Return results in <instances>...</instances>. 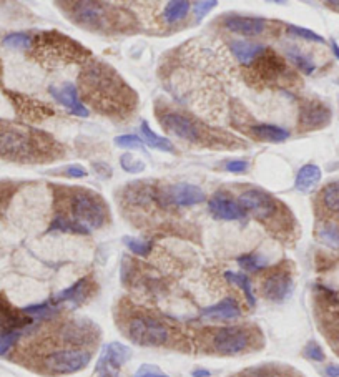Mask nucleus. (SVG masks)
Masks as SVG:
<instances>
[{
	"label": "nucleus",
	"instance_id": "nucleus-1",
	"mask_svg": "<svg viewBox=\"0 0 339 377\" xmlns=\"http://www.w3.org/2000/svg\"><path fill=\"white\" fill-rule=\"evenodd\" d=\"M83 100L101 115L128 116L137 106V93L128 87L118 72L104 62L88 63L80 77Z\"/></svg>",
	"mask_w": 339,
	"mask_h": 377
},
{
	"label": "nucleus",
	"instance_id": "nucleus-2",
	"mask_svg": "<svg viewBox=\"0 0 339 377\" xmlns=\"http://www.w3.org/2000/svg\"><path fill=\"white\" fill-rule=\"evenodd\" d=\"M57 143L39 130L0 123V158L16 163H44L58 158Z\"/></svg>",
	"mask_w": 339,
	"mask_h": 377
},
{
	"label": "nucleus",
	"instance_id": "nucleus-3",
	"mask_svg": "<svg viewBox=\"0 0 339 377\" xmlns=\"http://www.w3.org/2000/svg\"><path fill=\"white\" fill-rule=\"evenodd\" d=\"M65 12L73 23L100 34H118L132 25V16L118 7L101 2H65Z\"/></svg>",
	"mask_w": 339,
	"mask_h": 377
},
{
	"label": "nucleus",
	"instance_id": "nucleus-4",
	"mask_svg": "<svg viewBox=\"0 0 339 377\" xmlns=\"http://www.w3.org/2000/svg\"><path fill=\"white\" fill-rule=\"evenodd\" d=\"M63 204L67 208L58 215L87 228L90 233L104 228L110 220V211L105 199L90 190H68V193H63Z\"/></svg>",
	"mask_w": 339,
	"mask_h": 377
},
{
	"label": "nucleus",
	"instance_id": "nucleus-5",
	"mask_svg": "<svg viewBox=\"0 0 339 377\" xmlns=\"http://www.w3.org/2000/svg\"><path fill=\"white\" fill-rule=\"evenodd\" d=\"M35 44V49L42 52V57L45 60H52V62L65 63L68 60H78L87 58L88 54L82 45L73 42L68 37H65L58 32H45L40 34L35 39H32V45Z\"/></svg>",
	"mask_w": 339,
	"mask_h": 377
},
{
	"label": "nucleus",
	"instance_id": "nucleus-6",
	"mask_svg": "<svg viewBox=\"0 0 339 377\" xmlns=\"http://www.w3.org/2000/svg\"><path fill=\"white\" fill-rule=\"evenodd\" d=\"M238 202L246 209V213L252 215L259 223L276 225V223L283 221V213H285L283 208L285 206L268 192H263L259 188L246 190V192L240 194Z\"/></svg>",
	"mask_w": 339,
	"mask_h": 377
},
{
	"label": "nucleus",
	"instance_id": "nucleus-7",
	"mask_svg": "<svg viewBox=\"0 0 339 377\" xmlns=\"http://www.w3.org/2000/svg\"><path fill=\"white\" fill-rule=\"evenodd\" d=\"M127 336L137 346L160 347L168 342L170 333L161 321L147 314H138L128 321Z\"/></svg>",
	"mask_w": 339,
	"mask_h": 377
},
{
	"label": "nucleus",
	"instance_id": "nucleus-8",
	"mask_svg": "<svg viewBox=\"0 0 339 377\" xmlns=\"http://www.w3.org/2000/svg\"><path fill=\"white\" fill-rule=\"evenodd\" d=\"M161 127L175 137L185 140L188 143H202L208 140V130L202 123L192 118L190 115L180 113L175 110H161L160 115Z\"/></svg>",
	"mask_w": 339,
	"mask_h": 377
},
{
	"label": "nucleus",
	"instance_id": "nucleus-9",
	"mask_svg": "<svg viewBox=\"0 0 339 377\" xmlns=\"http://www.w3.org/2000/svg\"><path fill=\"white\" fill-rule=\"evenodd\" d=\"M92 361V352L85 349H58L45 356L44 366L54 376L75 374L85 369Z\"/></svg>",
	"mask_w": 339,
	"mask_h": 377
},
{
	"label": "nucleus",
	"instance_id": "nucleus-10",
	"mask_svg": "<svg viewBox=\"0 0 339 377\" xmlns=\"http://www.w3.org/2000/svg\"><path fill=\"white\" fill-rule=\"evenodd\" d=\"M252 65V75L257 77L259 82L268 83V85H281L283 82L290 80L291 77L285 60L268 49Z\"/></svg>",
	"mask_w": 339,
	"mask_h": 377
},
{
	"label": "nucleus",
	"instance_id": "nucleus-11",
	"mask_svg": "<svg viewBox=\"0 0 339 377\" xmlns=\"http://www.w3.org/2000/svg\"><path fill=\"white\" fill-rule=\"evenodd\" d=\"M213 349L221 356H236L245 352L252 344V336L240 326H226L218 329L211 339Z\"/></svg>",
	"mask_w": 339,
	"mask_h": 377
},
{
	"label": "nucleus",
	"instance_id": "nucleus-12",
	"mask_svg": "<svg viewBox=\"0 0 339 377\" xmlns=\"http://www.w3.org/2000/svg\"><path fill=\"white\" fill-rule=\"evenodd\" d=\"M132 357V351L122 342L105 344L97 362V374L99 377H118V371Z\"/></svg>",
	"mask_w": 339,
	"mask_h": 377
},
{
	"label": "nucleus",
	"instance_id": "nucleus-13",
	"mask_svg": "<svg viewBox=\"0 0 339 377\" xmlns=\"http://www.w3.org/2000/svg\"><path fill=\"white\" fill-rule=\"evenodd\" d=\"M99 336H100L99 328H97L92 321L87 319L68 321V323L62 328V331H60L62 341L70 344V346H73L75 349H82L85 346H90V344H95Z\"/></svg>",
	"mask_w": 339,
	"mask_h": 377
},
{
	"label": "nucleus",
	"instance_id": "nucleus-14",
	"mask_svg": "<svg viewBox=\"0 0 339 377\" xmlns=\"http://www.w3.org/2000/svg\"><path fill=\"white\" fill-rule=\"evenodd\" d=\"M161 204H173V206L188 208L195 204H202L207 199V194L197 185L190 183H176L158 194Z\"/></svg>",
	"mask_w": 339,
	"mask_h": 377
},
{
	"label": "nucleus",
	"instance_id": "nucleus-15",
	"mask_svg": "<svg viewBox=\"0 0 339 377\" xmlns=\"http://www.w3.org/2000/svg\"><path fill=\"white\" fill-rule=\"evenodd\" d=\"M208 208L213 218L221 221H243L248 218V213L240 202L230 198L226 193H216L208 203Z\"/></svg>",
	"mask_w": 339,
	"mask_h": 377
},
{
	"label": "nucleus",
	"instance_id": "nucleus-16",
	"mask_svg": "<svg viewBox=\"0 0 339 377\" xmlns=\"http://www.w3.org/2000/svg\"><path fill=\"white\" fill-rule=\"evenodd\" d=\"M331 122V110L321 101L308 100L300 109L301 130H319Z\"/></svg>",
	"mask_w": 339,
	"mask_h": 377
},
{
	"label": "nucleus",
	"instance_id": "nucleus-17",
	"mask_svg": "<svg viewBox=\"0 0 339 377\" xmlns=\"http://www.w3.org/2000/svg\"><path fill=\"white\" fill-rule=\"evenodd\" d=\"M263 296L268 301L283 302L291 296L292 292V278L288 271H275L264 278L261 286Z\"/></svg>",
	"mask_w": 339,
	"mask_h": 377
},
{
	"label": "nucleus",
	"instance_id": "nucleus-18",
	"mask_svg": "<svg viewBox=\"0 0 339 377\" xmlns=\"http://www.w3.org/2000/svg\"><path fill=\"white\" fill-rule=\"evenodd\" d=\"M49 92L50 95L54 97V100L58 101L60 105H63L72 115L82 116V118H87V116L90 115L87 106L82 104L80 97H78L77 87L73 85V83L65 82L62 85H54L50 87Z\"/></svg>",
	"mask_w": 339,
	"mask_h": 377
},
{
	"label": "nucleus",
	"instance_id": "nucleus-19",
	"mask_svg": "<svg viewBox=\"0 0 339 377\" xmlns=\"http://www.w3.org/2000/svg\"><path fill=\"white\" fill-rule=\"evenodd\" d=\"M225 27L233 34L243 37H258L266 32L268 20H264L261 17L228 16L225 17Z\"/></svg>",
	"mask_w": 339,
	"mask_h": 377
},
{
	"label": "nucleus",
	"instance_id": "nucleus-20",
	"mask_svg": "<svg viewBox=\"0 0 339 377\" xmlns=\"http://www.w3.org/2000/svg\"><path fill=\"white\" fill-rule=\"evenodd\" d=\"M34 319L29 318L22 309H16L6 297H0V328L4 333L8 331H20L24 333L25 328H29Z\"/></svg>",
	"mask_w": 339,
	"mask_h": 377
},
{
	"label": "nucleus",
	"instance_id": "nucleus-21",
	"mask_svg": "<svg viewBox=\"0 0 339 377\" xmlns=\"http://www.w3.org/2000/svg\"><path fill=\"white\" fill-rule=\"evenodd\" d=\"M90 291H92V278L85 276V278L78 279L77 283H73L72 286L65 288L63 291L57 292L52 301L57 306L62 304V302H70V304L73 306H78V304H82L88 296H90Z\"/></svg>",
	"mask_w": 339,
	"mask_h": 377
},
{
	"label": "nucleus",
	"instance_id": "nucleus-22",
	"mask_svg": "<svg viewBox=\"0 0 339 377\" xmlns=\"http://www.w3.org/2000/svg\"><path fill=\"white\" fill-rule=\"evenodd\" d=\"M202 316L213 321H230L240 318L241 309L238 301L233 299V297H225V299L216 302V304L208 306V308L203 309Z\"/></svg>",
	"mask_w": 339,
	"mask_h": 377
},
{
	"label": "nucleus",
	"instance_id": "nucleus-23",
	"mask_svg": "<svg viewBox=\"0 0 339 377\" xmlns=\"http://www.w3.org/2000/svg\"><path fill=\"white\" fill-rule=\"evenodd\" d=\"M230 49L241 65H252L254 60L266 52V47L249 40H233L230 44Z\"/></svg>",
	"mask_w": 339,
	"mask_h": 377
},
{
	"label": "nucleus",
	"instance_id": "nucleus-24",
	"mask_svg": "<svg viewBox=\"0 0 339 377\" xmlns=\"http://www.w3.org/2000/svg\"><path fill=\"white\" fill-rule=\"evenodd\" d=\"M249 132L254 138L263 140L268 143H283L290 138V132L286 128L278 127V125H269V123H258L249 127Z\"/></svg>",
	"mask_w": 339,
	"mask_h": 377
},
{
	"label": "nucleus",
	"instance_id": "nucleus-25",
	"mask_svg": "<svg viewBox=\"0 0 339 377\" xmlns=\"http://www.w3.org/2000/svg\"><path fill=\"white\" fill-rule=\"evenodd\" d=\"M321 168L318 165H313V163H308V165L301 166L298 175H296L295 188L300 193H308L321 181Z\"/></svg>",
	"mask_w": 339,
	"mask_h": 377
},
{
	"label": "nucleus",
	"instance_id": "nucleus-26",
	"mask_svg": "<svg viewBox=\"0 0 339 377\" xmlns=\"http://www.w3.org/2000/svg\"><path fill=\"white\" fill-rule=\"evenodd\" d=\"M140 132L143 135V143H145L147 147L155 148V150H158V152H166V153H173L175 152L173 143H171L168 138L161 137V135H156L150 128V125H148L147 122H142Z\"/></svg>",
	"mask_w": 339,
	"mask_h": 377
},
{
	"label": "nucleus",
	"instance_id": "nucleus-27",
	"mask_svg": "<svg viewBox=\"0 0 339 377\" xmlns=\"http://www.w3.org/2000/svg\"><path fill=\"white\" fill-rule=\"evenodd\" d=\"M319 202L328 213L339 216V180L331 181L324 186L321 194H319Z\"/></svg>",
	"mask_w": 339,
	"mask_h": 377
},
{
	"label": "nucleus",
	"instance_id": "nucleus-28",
	"mask_svg": "<svg viewBox=\"0 0 339 377\" xmlns=\"http://www.w3.org/2000/svg\"><path fill=\"white\" fill-rule=\"evenodd\" d=\"M225 278L226 281L231 283V285L238 286L241 291H243V295L246 297V301H248V304L254 308L257 306V296H254V291H253V286H252V281H249V278L246 276L245 273H235V271H226L225 273Z\"/></svg>",
	"mask_w": 339,
	"mask_h": 377
},
{
	"label": "nucleus",
	"instance_id": "nucleus-29",
	"mask_svg": "<svg viewBox=\"0 0 339 377\" xmlns=\"http://www.w3.org/2000/svg\"><path fill=\"white\" fill-rule=\"evenodd\" d=\"M192 11V4L188 0H171L164 8V20L166 23H176L183 20Z\"/></svg>",
	"mask_w": 339,
	"mask_h": 377
},
{
	"label": "nucleus",
	"instance_id": "nucleus-30",
	"mask_svg": "<svg viewBox=\"0 0 339 377\" xmlns=\"http://www.w3.org/2000/svg\"><path fill=\"white\" fill-rule=\"evenodd\" d=\"M22 311L34 321H44L54 318V316L58 313V306L55 304L54 301H45L40 302V304L27 306V308H24Z\"/></svg>",
	"mask_w": 339,
	"mask_h": 377
},
{
	"label": "nucleus",
	"instance_id": "nucleus-31",
	"mask_svg": "<svg viewBox=\"0 0 339 377\" xmlns=\"http://www.w3.org/2000/svg\"><path fill=\"white\" fill-rule=\"evenodd\" d=\"M286 55H288V58H290L291 62L304 73V75H311V73L316 70V65L313 60H311L309 57H306L304 54H301L298 50V47H288Z\"/></svg>",
	"mask_w": 339,
	"mask_h": 377
},
{
	"label": "nucleus",
	"instance_id": "nucleus-32",
	"mask_svg": "<svg viewBox=\"0 0 339 377\" xmlns=\"http://www.w3.org/2000/svg\"><path fill=\"white\" fill-rule=\"evenodd\" d=\"M319 240L326 246H331L334 249H339V226L334 223H326V225L319 228L318 231Z\"/></svg>",
	"mask_w": 339,
	"mask_h": 377
},
{
	"label": "nucleus",
	"instance_id": "nucleus-33",
	"mask_svg": "<svg viewBox=\"0 0 339 377\" xmlns=\"http://www.w3.org/2000/svg\"><path fill=\"white\" fill-rule=\"evenodd\" d=\"M238 264L241 269H245V271H249V273H258L268 266V263L264 261L261 256L253 254V253L240 256Z\"/></svg>",
	"mask_w": 339,
	"mask_h": 377
},
{
	"label": "nucleus",
	"instance_id": "nucleus-34",
	"mask_svg": "<svg viewBox=\"0 0 339 377\" xmlns=\"http://www.w3.org/2000/svg\"><path fill=\"white\" fill-rule=\"evenodd\" d=\"M32 37L30 34H25V32H17V34H8L6 39H4V45L8 47V49H30L32 47Z\"/></svg>",
	"mask_w": 339,
	"mask_h": 377
},
{
	"label": "nucleus",
	"instance_id": "nucleus-35",
	"mask_svg": "<svg viewBox=\"0 0 339 377\" xmlns=\"http://www.w3.org/2000/svg\"><path fill=\"white\" fill-rule=\"evenodd\" d=\"M122 241H123V245L137 256H148L153 249V243H150V241H145V240H140V238L125 236Z\"/></svg>",
	"mask_w": 339,
	"mask_h": 377
},
{
	"label": "nucleus",
	"instance_id": "nucleus-36",
	"mask_svg": "<svg viewBox=\"0 0 339 377\" xmlns=\"http://www.w3.org/2000/svg\"><path fill=\"white\" fill-rule=\"evenodd\" d=\"M115 145L123 150H145V143L143 138L137 137V135H120L115 138Z\"/></svg>",
	"mask_w": 339,
	"mask_h": 377
},
{
	"label": "nucleus",
	"instance_id": "nucleus-37",
	"mask_svg": "<svg viewBox=\"0 0 339 377\" xmlns=\"http://www.w3.org/2000/svg\"><path fill=\"white\" fill-rule=\"evenodd\" d=\"M241 377H283L281 371L276 366H254L241 372Z\"/></svg>",
	"mask_w": 339,
	"mask_h": 377
},
{
	"label": "nucleus",
	"instance_id": "nucleus-38",
	"mask_svg": "<svg viewBox=\"0 0 339 377\" xmlns=\"http://www.w3.org/2000/svg\"><path fill=\"white\" fill-rule=\"evenodd\" d=\"M286 29H288V34L292 35V37H300V39H304V40H309V42H316V44H326L324 37H321L319 34H316V32L309 30V29H304V27L288 25Z\"/></svg>",
	"mask_w": 339,
	"mask_h": 377
},
{
	"label": "nucleus",
	"instance_id": "nucleus-39",
	"mask_svg": "<svg viewBox=\"0 0 339 377\" xmlns=\"http://www.w3.org/2000/svg\"><path fill=\"white\" fill-rule=\"evenodd\" d=\"M120 165H122V168L127 171V173H132V175H137V173H142L143 170H145V163L142 160H138L137 156L132 155V153H127V155H123L120 158Z\"/></svg>",
	"mask_w": 339,
	"mask_h": 377
},
{
	"label": "nucleus",
	"instance_id": "nucleus-40",
	"mask_svg": "<svg viewBox=\"0 0 339 377\" xmlns=\"http://www.w3.org/2000/svg\"><path fill=\"white\" fill-rule=\"evenodd\" d=\"M20 336H22L20 331H8L0 334V356L7 354V352L16 346Z\"/></svg>",
	"mask_w": 339,
	"mask_h": 377
},
{
	"label": "nucleus",
	"instance_id": "nucleus-41",
	"mask_svg": "<svg viewBox=\"0 0 339 377\" xmlns=\"http://www.w3.org/2000/svg\"><path fill=\"white\" fill-rule=\"evenodd\" d=\"M304 356L308 357V359L314 361V362H323L324 359H326L323 347L319 346V344L316 341H309L308 344H306V346H304Z\"/></svg>",
	"mask_w": 339,
	"mask_h": 377
},
{
	"label": "nucleus",
	"instance_id": "nucleus-42",
	"mask_svg": "<svg viewBox=\"0 0 339 377\" xmlns=\"http://www.w3.org/2000/svg\"><path fill=\"white\" fill-rule=\"evenodd\" d=\"M218 2L216 0H210V2H195L193 4V12L197 16V20L199 22L207 13H210L213 11V7H216Z\"/></svg>",
	"mask_w": 339,
	"mask_h": 377
},
{
	"label": "nucleus",
	"instance_id": "nucleus-43",
	"mask_svg": "<svg viewBox=\"0 0 339 377\" xmlns=\"http://www.w3.org/2000/svg\"><path fill=\"white\" fill-rule=\"evenodd\" d=\"M249 168V163L245 161V160H230L225 163V170L230 171V173H235V175H241V173H246Z\"/></svg>",
	"mask_w": 339,
	"mask_h": 377
},
{
	"label": "nucleus",
	"instance_id": "nucleus-44",
	"mask_svg": "<svg viewBox=\"0 0 339 377\" xmlns=\"http://www.w3.org/2000/svg\"><path fill=\"white\" fill-rule=\"evenodd\" d=\"M135 377H170L166 376L164 371L158 369L156 366H150V364H143L140 366V369L137 371Z\"/></svg>",
	"mask_w": 339,
	"mask_h": 377
},
{
	"label": "nucleus",
	"instance_id": "nucleus-45",
	"mask_svg": "<svg viewBox=\"0 0 339 377\" xmlns=\"http://www.w3.org/2000/svg\"><path fill=\"white\" fill-rule=\"evenodd\" d=\"M62 175L68 176V178H85L87 171L80 165H72V166H65Z\"/></svg>",
	"mask_w": 339,
	"mask_h": 377
},
{
	"label": "nucleus",
	"instance_id": "nucleus-46",
	"mask_svg": "<svg viewBox=\"0 0 339 377\" xmlns=\"http://www.w3.org/2000/svg\"><path fill=\"white\" fill-rule=\"evenodd\" d=\"M94 166H95L94 170L101 176V178H110L111 170L109 168V165H105V163H94Z\"/></svg>",
	"mask_w": 339,
	"mask_h": 377
},
{
	"label": "nucleus",
	"instance_id": "nucleus-47",
	"mask_svg": "<svg viewBox=\"0 0 339 377\" xmlns=\"http://www.w3.org/2000/svg\"><path fill=\"white\" fill-rule=\"evenodd\" d=\"M324 374L326 377H339V364H329L324 369Z\"/></svg>",
	"mask_w": 339,
	"mask_h": 377
},
{
	"label": "nucleus",
	"instance_id": "nucleus-48",
	"mask_svg": "<svg viewBox=\"0 0 339 377\" xmlns=\"http://www.w3.org/2000/svg\"><path fill=\"white\" fill-rule=\"evenodd\" d=\"M193 377H210L211 372L210 371H205V369H197L193 371Z\"/></svg>",
	"mask_w": 339,
	"mask_h": 377
},
{
	"label": "nucleus",
	"instance_id": "nucleus-49",
	"mask_svg": "<svg viewBox=\"0 0 339 377\" xmlns=\"http://www.w3.org/2000/svg\"><path fill=\"white\" fill-rule=\"evenodd\" d=\"M331 49H333V54H334V57H336L339 60V45L336 44V42H331Z\"/></svg>",
	"mask_w": 339,
	"mask_h": 377
},
{
	"label": "nucleus",
	"instance_id": "nucleus-50",
	"mask_svg": "<svg viewBox=\"0 0 339 377\" xmlns=\"http://www.w3.org/2000/svg\"><path fill=\"white\" fill-rule=\"evenodd\" d=\"M2 194H4V192H2V185H0V198H2Z\"/></svg>",
	"mask_w": 339,
	"mask_h": 377
}]
</instances>
